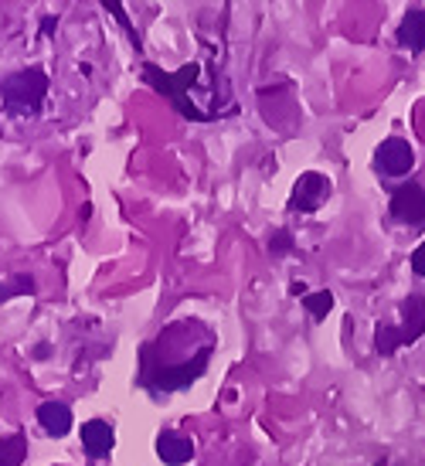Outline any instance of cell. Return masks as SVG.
I'll use <instances>...</instances> for the list:
<instances>
[{
  "instance_id": "1",
  "label": "cell",
  "mask_w": 425,
  "mask_h": 466,
  "mask_svg": "<svg viewBox=\"0 0 425 466\" xmlns=\"http://www.w3.org/2000/svg\"><path fill=\"white\" fill-rule=\"evenodd\" d=\"M214 348H218V337L204 320H197V317L174 320L156 333L154 341H147L140 348L136 378L154 395L188 389L208 371Z\"/></svg>"
},
{
  "instance_id": "2",
  "label": "cell",
  "mask_w": 425,
  "mask_h": 466,
  "mask_svg": "<svg viewBox=\"0 0 425 466\" xmlns=\"http://www.w3.org/2000/svg\"><path fill=\"white\" fill-rule=\"evenodd\" d=\"M143 78H147V85H154L156 92H164V96L174 102V109L180 116L194 119V123H208V119H214L212 113L197 109L191 102V92H188V89L197 85V78H201V65H197V61L180 65L177 72H164V68H156L154 61H147V65H143Z\"/></svg>"
},
{
  "instance_id": "3",
  "label": "cell",
  "mask_w": 425,
  "mask_h": 466,
  "mask_svg": "<svg viewBox=\"0 0 425 466\" xmlns=\"http://www.w3.org/2000/svg\"><path fill=\"white\" fill-rule=\"evenodd\" d=\"M48 85H52V82H48L44 68H38V65L0 78L4 113H11V116H35L41 109V102H44V96H48Z\"/></svg>"
},
{
  "instance_id": "4",
  "label": "cell",
  "mask_w": 425,
  "mask_h": 466,
  "mask_svg": "<svg viewBox=\"0 0 425 466\" xmlns=\"http://www.w3.org/2000/svg\"><path fill=\"white\" fill-rule=\"evenodd\" d=\"M378 167L391 177H402L415 167V150L408 147L402 136H388L385 143L378 147Z\"/></svg>"
},
{
  "instance_id": "5",
  "label": "cell",
  "mask_w": 425,
  "mask_h": 466,
  "mask_svg": "<svg viewBox=\"0 0 425 466\" xmlns=\"http://www.w3.org/2000/svg\"><path fill=\"white\" fill-rule=\"evenodd\" d=\"M116 446V432L113 426L106 422V419H89V422H82V449H85V456H92V460H102V456H109Z\"/></svg>"
},
{
  "instance_id": "6",
  "label": "cell",
  "mask_w": 425,
  "mask_h": 466,
  "mask_svg": "<svg viewBox=\"0 0 425 466\" xmlns=\"http://www.w3.org/2000/svg\"><path fill=\"white\" fill-rule=\"evenodd\" d=\"M391 214L398 221H408V225H419L425 221V191L419 184H405L391 195Z\"/></svg>"
},
{
  "instance_id": "7",
  "label": "cell",
  "mask_w": 425,
  "mask_h": 466,
  "mask_svg": "<svg viewBox=\"0 0 425 466\" xmlns=\"http://www.w3.org/2000/svg\"><path fill=\"white\" fill-rule=\"evenodd\" d=\"M422 333H425V300L422 296H408L405 303H402V327H395L398 348L419 341Z\"/></svg>"
},
{
  "instance_id": "8",
  "label": "cell",
  "mask_w": 425,
  "mask_h": 466,
  "mask_svg": "<svg viewBox=\"0 0 425 466\" xmlns=\"http://www.w3.org/2000/svg\"><path fill=\"white\" fill-rule=\"evenodd\" d=\"M330 195V181L324 174H303L296 181V191H293V205L300 212H317V205Z\"/></svg>"
},
{
  "instance_id": "9",
  "label": "cell",
  "mask_w": 425,
  "mask_h": 466,
  "mask_svg": "<svg viewBox=\"0 0 425 466\" xmlns=\"http://www.w3.org/2000/svg\"><path fill=\"white\" fill-rule=\"evenodd\" d=\"M38 426L52 439H65L72 432V408L65 402H41L38 406Z\"/></svg>"
},
{
  "instance_id": "10",
  "label": "cell",
  "mask_w": 425,
  "mask_h": 466,
  "mask_svg": "<svg viewBox=\"0 0 425 466\" xmlns=\"http://www.w3.org/2000/svg\"><path fill=\"white\" fill-rule=\"evenodd\" d=\"M156 456L167 466H184L194 456V443L188 436H177L171 429H164V432L156 436Z\"/></svg>"
},
{
  "instance_id": "11",
  "label": "cell",
  "mask_w": 425,
  "mask_h": 466,
  "mask_svg": "<svg viewBox=\"0 0 425 466\" xmlns=\"http://www.w3.org/2000/svg\"><path fill=\"white\" fill-rule=\"evenodd\" d=\"M398 41L412 48V52H422L425 48V11H408L405 20L398 24Z\"/></svg>"
},
{
  "instance_id": "12",
  "label": "cell",
  "mask_w": 425,
  "mask_h": 466,
  "mask_svg": "<svg viewBox=\"0 0 425 466\" xmlns=\"http://www.w3.org/2000/svg\"><path fill=\"white\" fill-rule=\"evenodd\" d=\"M24 460H28V436L24 432L0 439V466H20Z\"/></svg>"
},
{
  "instance_id": "13",
  "label": "cell",
  "mask_w": 425,
  "mask_h": 466,
  "mask_svg": "<svg viewBox=\"0 0 425 466\" xmlns=\"http://www.w3.org/2000/svg\"><path fill=\"white\" fill-rule=\"evenodd\" d=\"M20 293H35V276L18 272V276L4 279V283H0V303H7L11 296H20Z\"/></svg>"
},
{
  "instance_id": "14",
  "label": "cell",
  "mask_w": 425,
  "mask_h": 466,
  "mask_svg": "<svg viewBox=\"0 0 425 466\" xmlns=\"http://www.w3.org/2000/svg\"><path fill=\"white\" fill-rule=\"evenodd\" d=\"M303 307H307V313L313 320H324V317L333 310V293H327V290L307 293V296H303Z\"/></svg>"
},
{
  "instance_id": "15",
  "label": "cell",
  "mask_w": 425,
  "mask_h": 466,
  "mask_svg": "<svg viewBox=\"0 0 425 466\" xmlns=\"http://www.w3.org/2000/svg\"><path fill=\"white\" fill-rule=\"evenodd\" d=\"M269 249H272V253H279V255L290 253V249H293L290 232H283V229H279V232H272V235H269Z\"/></svg>"
},
{
  "instance_id": "16",
  "label": "cell",
  "mask_w": 425,
  "mask_h": 466,
  "mask_svg": "<svg viewBox=\"0 0 425 466\" xmlns=\"http://www.w3.org/2000/svg\"><path fill=\"white\" fill-rule=\"evenodd\" d=\"M106 11H113V14H116L119 24H123V28L130 31V38H133V44H136V48H140V35H136V31H133V24H130V20H126V14H123V4H106Z\"/></svg>"
},
{
  "instance_id": "17",
  "label": "cell",
  "mask_w": 425,
  "mask_h": 466,
  "mask_svg": "<svg viewBox=\"0 0 425 466\" xmlns=\"http://www.w3.org/2000/svg\"><path fill=\"white\" fill-rule=\"evenodd\" d=\"M412 266H415V272H419V276H425V242L419 245V249H415V253H412Z\"/></svg>"
},
{
  "instance_id": "18",
  "label": "cell",
  "mask_w": 425,
  "mask_h": 466,
  "mask_svg": "<svg viewBox=\"0 0 425 466\" xmlns=\"http://www.w3.org/2000/svg\"><path fill=\"white\" fill-rule=\"evenodd\" d=\"M290 293H293V296H307V286H303V283H293Z\"/></svg>"
},
{
  "instance_id": "19",
  "label": "cell",
  "mask_w": 425,
  "mask_h": 466,
  "mask_svg": "<svg viewBox=\"0 0 425 466\" xmlns=\"http://www.w3.org/2000/svg\"><path fill=\"white\" fill-rule=\"evenodd\" d=\"M374 466H388V460H385V456H381V460H378V463H374Z\"/></svg>"
}]
</instances>
